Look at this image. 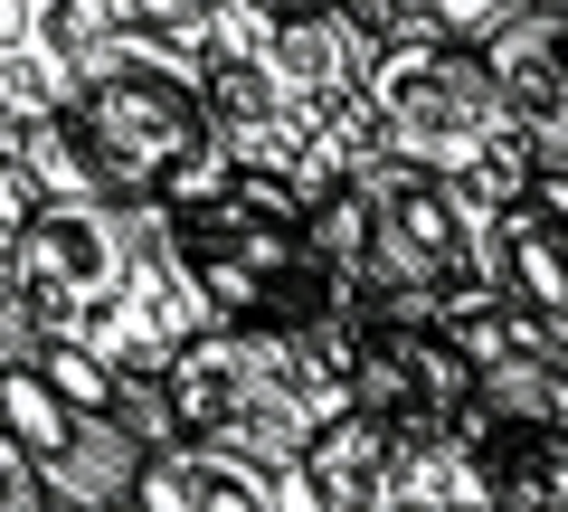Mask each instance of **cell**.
Wrapping results in <instances>:
<instances>
[{
	"label": "cell",
	"instance_id": "6da1fadb",
	"mask_svg": "<svg viewBox=\"0 0 568 512\" xmlns=\"http://www.w3.org/2000/svg\"><path fill=\"white\" fill-rule=\"evenodd\" d=\"M0 162L29 181V200L181 209V200L227 190V152L209 133L200 48L162 39V29H104L77 96L39 123H10Z\"/></svg>",
	"mask_w": 568,
	"mask_h": 512
},
{
	"label": "cell",
	"instance_id": "7a4b0ae2",
	"mask_svg": "<svg viewBox=\"0 0 568 512\" xmlns=\"http://www.w3.org/2000/svg\"><path fill=\"white\" fill-rule=\"evenodd\" d=\"M369 29L351 10H227L200 39V86H209V133L227 171L265 181L275 200L304 209L369 152Z\"/></svg>",
	"mask_w": 568,
	"mask_h": 512
},
{
	"label": "cell",
	"instance_id": "3957f363",
	"mask_svg": "<svg viewBox=\"0 0 568 512\" xmlns=\"http://www.w3.org/2000/svg\"><path fill=\"white\" fill-rule=\"evenodd\" d=\"M209 304L162 247V209L133 200H29V228L0 275V351L67 342L104 370H162Z\"/></svg>",
	"mask_w": 568,
	"mask_h": 512
},
{
	"label": "cell",
	"instance_id": "277c9868",
	"mask_svg": "<svg viewBox=\"0 0 568 512\" xmlns=\"http://www.w3.org/2000/svg\"><path fill=\"white\" fill-rule=\"evenodd\" d=\"M351 323L361 313H342V323H200L152 370L162 380V409H171V436L284 474L323 418L351 409L342 399Z\"/></svg>",
	"mask_w": 568,
	"mask_h": 512
},
{
	"label": "cell",
	"instance_id": "5b68a950",
	"mask_svg": "<svg viewBox=\"0 0 568 512\" xmlns=\"http://www.w3.org/2000/svg\"><path fill=\"white\" fill-rule=\"evenodd\" d=\"M361 104H369V152L436 171V181H455L484 209H503L530 181V152L511 133L474 39H436V29L426 39H379L369 77H361Z\"/></svg>",
	"mask_w": 568,
	"mask_h": 512
},
{
	"label": "cell",
	"instance_id": "8992f818",
	"mask_svg": "<svg viewBox=\"0 0 568 512\" xmlns=\"http://www.w3.org/2000/svg\"><path fill=\"white\" fill-rule=\"evenodd\" d=\"M351 190H361V313L369 323H436L493 304L484 294V200H465L455 181L417 162H388V152H361L351 162Z\"/></svg>",
	"mask_w": 568,
	"mask_h": 512
},
{
	"label": "cell",
	"instance_id": "52a82bcc",
	"mask_svg": "<svg viewBox=\"0 0 568 512\" xmlns=\"http://www.w3.org/2000/svg\"><path fill=\"white\" fill-rule=\"evenodd\" d=\"M162 247L190 275V294L209 304V323H342V313H361L304 257L294 200H275L265 181H237V171L209 200L162 209Z\"/></svg>",
	"mask_w": 568,
	"mask_h": 512
},
{
	"label": "cell",
	"instance_id": "ba28073f",
	"mask_svg": "<svg viewBox=\"0 0 568 512\" xmlns=\"http://www.w3.org/2000/svg\"><path fill=\"white\" fill-rule=\"evenodd\" d=\"M455 503H474L455 428H398L369 409L323 418L304 455L275 474V512H455Z\"/></svg>",
	"mask_w": 568,
	"mask_h": 512
},
{
	"label": "cell",
	"instance_id": "9c48e42d",
	"mask_svg": "<svg viewBox=\"0 0 568 512\" xmlns=\"http://www.w3.org/2000/svg\"><path fill=\"white\" fill-rule=\"evenodd\" d=\"M0 436L29 455L48 512H123L133 503L142 446L123 436V418L58 390V380H39L29 361H0Z\"/></svg>",
	"mask_w": 568,
	"mask_h": 512
},
{
	"label": "cell",
	"instance_id": "30bf717a",
	"mask_svg": "<svg viewBox=\"0 0 568 512\" xmlns=\"http://www.w3.org/2000/svg\"><path fill=\"white\" fill-rule=\"evenodd\" d=\"M474 370L465 351H455V332L436 323H351L342 342V399L369 418H398V428H455V409H465Z\"/></svg>",
	"mask_w": 568,
	"mask_h": 512
},
{
	"label": "cell",
	"instance_id": "8fae6325",
	"mask_svg": "<svg viewBox=\"0 0 568 512\" xmlns=\"http://www.w3.org/2000/svg\"><path fill=\"white\" fill-rule=\"evenodd\" d=\"M104 29H114V0H0V133L58 114Z\"/></svg>",
	"mask_w": 568,
	"mask_h": 512
},
{
	"label": "cell",
	"instance_id": "7c38bea8",
	"mask_svg": "<svg viewBox=\"0 0 568 512\" xmlns=\"http://www.w3.org/2000/svg\"><path fill=\"white\" fill-rule=\"evenodd\" d=\"M568 0H540V10H511L503 29H484L474 39V58H484L493 96H503L511 133H521L530 171H568Z\"/></svg>",
	"mask_w": 568,
	"mask_h": 512
},
{
	"label": "cell",
	"instance_id": "4fadbf2b",
	"mask_svg": "<svg viewBox=\"0 0 568 512\" xmlns=\"http://www.w3.org/2000/svg\"><path fill=\"white\" fill-rule=\"evenodd\" d=\"M484 294L540 323H568V171H530L503 209H484Z\"/></svg>",
	"mask_w": 568,
	"mask_h": 512
},
{
	"label": "cell",
	"instance_id": "5bb4252c",
	"mask_svg": "<svg viewBox=\"0 0 568 512\" xmlns=\"http://www.w3.org/2000/svg\"><path fill=\"white\" fill-rule=\"evenodd\" d=\"M133 512H275V474L246 465V455H219V446L171 436L162 455H142Z\"/></svg>",
	"mask_w": 568,
	"mask_h": 512
},
{
	"label": "cell",
	"instance_id": "9a60e30c",
	"mask_svg": "<svg viewBox=\"0 0 568 512\" xmlns=\"http://www.w3.org/2000/svg\"><path fill=\"white\" fill-rule=\"evenodd\" d=\"M227 10H246V0H114V29H162V39L200 48Z\"/></svg>",
	"mask_w": 568,
	"mask_h": 512
},
{
	"label": "cell",
	"instance_id": "2e32d148",
	"mask_svg": "<svg viewBox=\"0 0 568 512\" xmlns=\"http://www.w3.org/2000/svg\"><path fill=\"white\" fill-rule=\"evenodd\" d=\"M265 10H351L369 39H426L417 0H265Z\"/></svg>",
	"mask_w": 568,
	"mask_h": 512
},
{
	"label": "cell",
	"instance_id": "e0dca14e",
	"mask_svg": "<svg viewBox=\"0 0 568 512\" xmlns=\"http://www.w3.org/2000/svg\"><path fill=\"white\" fill-rule=\"evenodd\" d=\"M511 10H540V0H417V20L436 29V39H484V29H503Z\"/></svg>",
	"mask_w": 568,
	"mask_h": 512
},
{
	"label": "cell",
	"instance_id": "ac0fdd59",
	"mask_svg": "<svg viewBox=\"0 0 568 512\" xmlns=\"http://www.w3.org/2000/svg\"><path fill=\"white\" fill-rule=\"evenodd\" d=\"M0 512H48V493H39V474H29V455L0 436Z\"/></svg>",
	"mask_w": 568,
	"mask_h": 512
},
{
	"label": "cell",
	"instance_id": "d6986e66",
	"mask_svg": "<svg viewBox=\"0 0 568 512\" xmlns=\"http://www.w3.org/2000/svg\"><path fill=\"white\" fill-rule=\"evenodd\" d=\"M20 228H29V181L0 162V275H10V247H20Z\"/></svg>",
	"mask_w": 568,
	"mask_h": 512
},
{
	"label": "cell",
	"instance_id": "ffe728a7",
	"mask_svg": "<svg viewBox=\"0 0 568 512\" xmlns=\"http://www.w3.org/2000/svg\"><path fill=\"white\" fill-rule=\"evenodd\" d=\"M455 512H484V503H455Z\"/></svg>",
	"mask_w": 568,
	"mask_h": 512
},
{
	"label": "cell",
	"instance_id": "44dd1931",
	"mask_svg": "<svg viewBox=\"0 0 568 512\" xmlns=\"http://www.w3.org/2000/svg\"><path fill=\"white\" fill-rule=\"evenodd\" d=\"M123 512H133V503H123Z\"/></svg>",
	"mask_w": 568,
	"mask_h": 512
}]
</instances>
